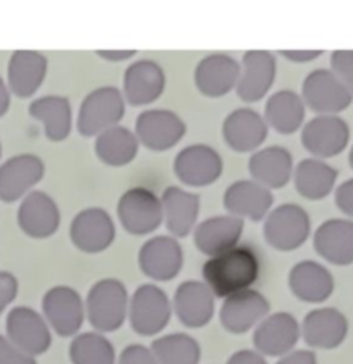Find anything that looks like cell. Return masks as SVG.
Wrapping results in <instances>:
<instances>
[{
  "label": "cell",
  "mask_w": 353,
  "mask_h": 364,
  "mask_svg": "<svg viewBox=\"0 0 353 364\" xmlns=\"http://www.w3.org/2000/svg\"><path fill=\"white\" fill-rule=\"evenodd\" d=\"M202 277L212 295L228 299L250 290V287L259 280L261 257L249 245H234L207 259Z\"/></svg>",
  "instance_id": "obj_1"
},
{
  "label": "cell",
  "mask_w": 353,
  "mask_h": 364,
  "mask_svg": "<svg viewBox=\"0 0 353 364\" xmlns=\"http://www.w3.org/2000/svg\"><path fill=\"white\" fill-rule=\"evenodd\" d=\"M126 114V100L121 88L105 85L92 90L81 102L76 128L80 135L92 139L105 129L117 127Z\"/></svg>",
  "instance_id": "obj_2"
},
{
  "label": "cell",
  "mask_w": 353,
  "mask_h": 364,
  "mask_svg": "<svg viewBox=\"0 0 353 364\" xmlns=\"http://www.w3.org/2000/svg\"><path fill=\"white\" fill-rule=\"evenodd\" d=\"M300 97L315 116H340L353 104V95L348 88L327 68L308 73L302 83Z\"/></svg>",
  "instance_id": "obj_3"
},
{
  "label": "cell",
  "mask_w": 353,
  "mask_h": 364,
  "mask_svg": "<svg viewBox=\"0 0 353 364\" xmlns=\"http://www.w3.org/2000/svg\"><path fill=\"white\" fill-rule=\"evenodd\" d=\"M312 221L300 204L286 202L271 209L264 220V235L278 250H295L310 237Z\"/></svg>",
  "instance_id": "obj_4"
},
{
  "label": "cell",
  "mask_w": 353,
  "mask_h": 364,
  "mask_svg": "<svg viewBox=\"0 0 353 364\" xmlns=\"http://www.w3.org/2000/svg\"><path fill=\"white\" fill-rule=\"evenodd\" d=\"M119 223L131 235H148L164 223L161 197L145 187L126 190L116 205Z\"/></svg>",
  "instance_id": "obj_5"
},
{
  "label": "cell",
  "mask_w": 353,
  "mask_h": 364,
  "mask_svg": "<svg viewBox=\"0 0 353 364\" xmlns=\"http://www.w3.org/2000/svg\"><path fill=\"white\" fill-rule=\"evenodd\" d=\"M173 171L185 187L205 188L221 178L224 163L212 145L193 144L176 154Z\"/></svg>",
  "instance_id": "obj_6"
},
{
  "label": "cell",
  "mask_w": 353,
  "mask_h": 364,
  "mask_svg": "<svg viewBox=\"0 0 353 364\" xmlns=\"http://www.w3.org/2000/svg\"><path fill=\"white\" fill-rule=\"evenodd\" d=\"M303 149L315 159H331L350 145V124L342 116H314L302 127Z\"/></svg>",
  "instance_id": "obj_7"
},
{
  "label": "cell",
  "mask_w": 353,
  "mask_h": 364,
  "mask_svg": "<svg viewBox=\"0 0 353 364\" xmlns=\"http://www.w3.org/2000/svg\"><path fill=\"white\" fill-rule=\"evenodd\" d=\"M135 135L148 151L164 152L185 139L186 123L171 109H145L136 118Z\"/></svg>",
  "instance_id": "obj_8"
},
{
  "label": "cell",
  "mask_w": 353,
  "mask_h": 364,
  "mask_svg": "<svg viewBox=\"0 0 353 364\" xmlns=\"http://www.w3.org/2000/svg\"><path fill=\"white\" fill-rule=\"evenodd\" d=\"M45 176V163L36 154H18L0 164V200H23Z\"/></svg>",
  "instance_id": "obj_9"
},
{
  "label": "cell",
  "mask_w": 353,
  "mask_h": 364,
  "mask_svg": "<svg viewBox=\"0 0 353 364\" xmlns=\"http://www.w3.org/2000/svg\"><path fill=\"white\" fill-rule=\"evenodd\" d=\"M237 94L245 104H255L271 92L276 82L278 63L276 54L269 50H249L239 63Z\"/></svg>",
  "instance_id": "obj_10"
},
{
  "label": "cell",
  "mask_w": 353,
  "mask_h": 364,
  "mask_svg": "<svg viewBox=\"0 0 353 364\" xmlns=\"http://www.w3.org/2000/svg\"><path fill=\"white\" fill-rule=\"evenodd\" d=\"M165 71L157 60L140 59L129 64L123 78V97L126 104L135 107L157 102L165 92Z\"/></svg>",
  "instance_id": "obj_11"
},
{
  "label": "cell",
  "mask_w": 353,
  "mask_h": 364,
  "mask_svg": "<svg viewBox=\"0 0 353 364\" xmlns=\"http://www.w3.org/2000/svg\"><path fill=\"white\" fill-rule=\"evenodd\" d=\"M87 311L95 328L102 331L119 328L128 311V294L123 283L117 280L97 283L88 295Z\"/></svg>",
  "instance_id": "obj_12"
},
{
  "label": "cell",
  "mask_w": 353,
  "mask_h": 364,
  "mask_svg": "<svg viewBox=\"0 0 353 364\" xmlns=\"http://www.w3.org/2000/svg\"><path fill=\"white\" fill-rule=\"evenodd\" d=\"M269 136V127L261 112L249 106L238 107L226 116L222 123V139L231 151L254 154Z\"/></svg>",
  "instance_id": "obj_13"
},
{
  "label": "cell",
  "mask_w": 353,
  "mask_h": 364,
  "mask_svg": "<svg viewBox=\"0 0 353 364\" xmlns=\"http://www.w3.org/2000/svg\"><path fill=\"white\" fill-rule=\"evenodd\" d=\"M222 204L228 214L239 220L264 221L274 205V193L251 178L238 180L226 188Z\"/></svg>",
  "instance_id": "obj_14"
},
{
  "label": "cell",
  "mask_w": 353,
  "mask_h": 364,
  "mask_svg": "<svg viewBox=\"0 0 353 364\" xmlns=\"http://www.w3.org/2000/svg\"><path fill=\"white\" fill-rule=\"evenodd\" d=\"M71 240L83 252H102L116 238V225L105 209L87 208L71 221Z\"/></svg>",
  "instance_id": "obj_15"
},
{
  "label": "cell",
  "mask_w": 353,
  "mask_h": 364,
  "mask_svg": "<svg viewBox=\"0 0 353 364\" xmlns=\"http://www.w3.org/2000/svg\"><path fill=\"white\" fill-rule=\"evenodd\" d=\"M239 71V63L231 55L209 54L195 68V87L202 95L219 99L237 90Z\"/></svg>",
  "instance_id": "obj_16"
},
{
  "label": "cell",
  "mask_w": 353,
  "mask_h": 364,
  "mask_svg": "<svg viewBox=\"0 0 353 364\" xmlns=\"http://www.w3.org/2000/svg\"><path fill=\"white\" fill-rule=\"evenodd\" d=\"M18 225L31 238L52 237L60 226L58 202L43 190H33L19 204Z\"/></svg>",
  "instance_id": "obj_17"
},
{
  "label": "cell",
  "mask_w": 353,
  "mask_h": 364,
  "mask_svg": "<svg viewBox=\"0 0 353 364\" xmlns=\"http://www.w3.org/2000/svg\"><path fill=\"white\" fill-rule=\"evenodd\" d=\"M48 73V59L38 50H16L7 64V88L19 99H30L40 90Z\"/></svg>",
  "instance_id": "obj_18"
},
{
  "label": "cell",
  "mask_w": 353,
  "mask_h": 364,
  "mask_svg": "<svg viewBox=\"0 0 353 364\" xmlns=\"http://www.w3.org/2000/svg\"><path fill=\"white\" fill-rule=\"evenodd\" d=\"M293 156L281 145H267L255 151L249 159L251 180L273 190L285 188L293 176Z\"/></svg>",
  "instance_id": "obj_19"
},
{
  "label": "cell",
  "mask_w": 353,
  "mask_h": 364,
  "mask_svg": "<svg viewBox=\"0 0 353 364\" xmlns=\"http://www.w3.org/2000/svg\"><path fill=\"white\" fill-rule=\"evenodd\" d=\"M131 325L138 333L153 335L168 325L171 316V304L161 289L153 285H143L133 295L129 306Z\"/></svg>",
  "instance_id": "obj_20"
},
{
  "label": "cell",
  "mask_w": 353,
  "mask_h": 364,
  "mask_svg": "<svg viewBox=\"0 0 353 364\" xmlns=\"http://www.w3.org/2000/svg\"><path fill=\"white\" fill-rule=\"evenodd\" d=\"M348 330V319L342 311L335 307H320L310 311L303 319V338L315 349H336L344 342Z\"/></svg>",
  "instance_id": "obj_21"
},
{
  "label": "cell",
  "mask_w": 353,
  "mask_h": 364,
  "mask_svg": "<svg viewBox=\"0 0 353 364\" xmlns=\"http://www.w3.org/2000/svg\"><path fill=\"white\" fill-rule=\"evenodd\" d=\"M314 247L331 264H353V220L331 218L320 223L314 233Z\"/></svg>",
  "instance_id": "obj_22"
},
{
  "label": "cell",
  "mask_w": 353,
  "mask_h": 364,
  "mask_svg": "<svg viewBox=\"0 0 353 364\" xmlns=\"http://www.w3.org/2000/svg\"><path fill=\"white\" fill-rule=\"evenodd\" d=\"M162 216L169 232L176 237H186L197 226L200 214V196L183 187L171 185L161 196Z\"/></svg>",
  "instance_id": "obj_23"
},
{
  "label": "cell",
  "mask_w": 353,
  "mask_h": 364,
  "mask_svg": "<svg viewBox=\"0 0 353 364\" xmlns=\"http://www.w3.org/2000/svg\"><path fill=\"white\" fill-rule=\"evenodd\" d=\"M9 341L28 355L45 353L50 346V331L45 321L30 307H16L7 316Z\"/></svg>",
  "instance_id": "obj_24"
},
{
  "label": "cell",
  "mask_w": 353,
  "mask_h": 364,
  "mask_svg": "<svg viewBox=\"0 0 353 364\" xmlns=\"http://www.w3.org/2000/svg\"><path fill=\"white\" fill-rule=\"evenodd\" d=\"M338 175V169L327 161L307 157L295 166L291 180H293L295 190L300 197L317 202L335 192Z\"/></svg>",
  "instance_id": "obj_25"
},
{
  "label": "cell",
  "mask_w": 353,
  "mask_h": 364,
  "mask_svg": "<svg viewBox=\"0 0 353 364\" xmlns=\"http://www.w3.org/2000/svg\"><path fill=\"white\" fill-rule=\"evenodd\" d=\"M307 107L298 92L283 88L274 92L266 100L264 119L269 129H274L279 135H293L305 124Z\"/></svg>",
  "instance_id": "obj_26"
},
{
  "label": "cell",
  "mask_w": 353,
  "mask_h": 364,
  "mask_svg": "<svg viewBox=\"0 0 353 364\" xmlns=\"http://www.w3.org/2000/svg\"><path fill=\"white\" fill-rule=\"evenodd\" d=\"M245 221L231 214L222 216L207 218L195 226V244L200 252L207 256H216L219 252L238 245L239 238L243 235Z\"/></svg>",
  "instance_id": "obj_27"
},
{
  "label": "cell",
  "mask_w": 353,
  "mask_h": 364,
  "mask_svg": "<svg viewBox=\"0 0 353 364\" xmlns=\"http://www.w3.org/2000/svg\"><path fill=\"white\" fill-rule=\"evenodd\" d=\"M183 250L180 242L173 237H156L140 250V266L153 280H171L180 273Z\"/></svg>",
  "instance_id": "obj_28"
},
{
  "label": "cell",
  "mask_w": 353,
  "mask_h": 364,
  "mask_svg": "<svg viewBox=\"0 0 353 364\" xmlns=\"http://www.w3.org/2000/svg\"><path fill=\"white\" fill-rule=\"evenodd\" d=\"M35 121L43 124L47 140L59 144L69 139L72 132L71 100L64 95H43L35 99L28 107Z\"/></svg>",
  "instance_id": "obj_29"
},
{
  "label": "cell",
  "mask_w": 353,
  "mask_h": 364,
  "mask_svg": "<svg viewBox=\"0 0 353 364\" xmlns=\"http://www.w3.org/2000/svg\"><path fill=\"white\" fill-rule=\"evenodd\" d=\"M290 287L298 299L319 304L335 292V278L326 266L315 261H302L291 269Z\"/></svg>",
  "instance_id": "obj_30"
},
{
  "label": "cell",
  "mask_w": 353,
  "mask_h": 364,
  "mask_svg": "<svg viewBox=\"0 0 353 364\" xmlns=\"http://www.w3.org/2000/svg\"><path fill=\"white\" fill-rule=\"evenodd\" d=\"M140 141H138L135 132L129 128L117 124L100 135L95 136V156L100 163L111 168H123L131 164L140 152Z\"/></svg>",
  "instance_id": "obj_31"
},
{
  "label": "cell",
  "mask_w": 353,
  "mask_h": 364,
  "mask_svg": "<svg viewBox=\"0 0 353 364\" xmlns=\"http://www.w3.org/2000/svg\"><path fill=\"white\" fill-rule=\"evenodd\" d=\"M43 309L50 325L60 335H72L83 323V302L80 295L67 287L48 290L43 299Z\"/></svg>",
  "instance_id": "obj_32"
},
{
  "label": "cell",
  "mask_w": 353,
  "mask_h": 364,
  "mask_svg": "<svg viewBox=\"0 0 353 364\" xmlns=\"http://www.w3.org/2000/svg\"><path fill=\"white\" fill-rule=\"evenodd\" d=\"M300 338V325L288 313L273 314L255 331V347L264 354L281 355L290 353Z\"/></svg>",
  "instance_id": "obj_33"
},
{
  "label": "cell",
  "mask_w": 353,
  "mask_h": 364,
  "mask_svg": "<svg viewBox=\"0 0 353 364\" xmlns=\"http://www.w3.org/2000/svg\"><path fill=\"white\" fill-rule=\"evenodd\" d=\"M269 302L255 290H245L226 299L221 311L222 325L233 333H243L266 316Z\"/></svg>",
  "instance_id": "obj_34"
},
{
  "label": "cell",
  "mask_w": 353,
  "mask_h": 364,
  "mask_svg": "<svg viewBox=\"0 0 353 364\" xmlns=\"http://www.w3.org/2000/svg\"><path fill=\"white\" fill-rule=\"evenodd\" d=\"M174 307L186 326H204L212 318L214 295L205 283L186 282L178 289Z\"/></svg>",
  "instance_id": "obj_35"
},
{
  "label": "cell",
  "mask_w": 353,
  "mask_h": 364,
  "mask_svg": "<svg viewBox=\"0 0 353 364\" xmlns=\"http://www.w3.org/2000/svg\"><path fill=\"white\" fill-rule=\"evenodd\" d=\"M153 355L159 364H197L198 343L188 335H169L153 342Z\"/></svg>",
  "instance_id": "obj_36"
},
{
  "label": "cell",
  "mask_w": 353,
  "mask_h": 364,
  "mask_svg": "<svg viewBox=\"0 0 353 364\" xmlns=\"http://www.w3.org/2000/svg\"><path fill=\"white\" fill-rule=\"evenodd\" d=\"M75 364H114L112 343L99 333H85L71 346Z\"/></svg>",
  "instance_id": "obj_37"
},
{
  "label": "cell",
  "mask_w": 353,
  "mask_h": 364,
  "mask_svg": "<svg viewBox=\"0 0 353 364\" xmlns=\"http://www.w3.org/2000/svg\"><path fill=\"white\" fill-rule=\"evenodd\" d=\"M330 70L342 80V83L353 95V50L332 52Z\"/></svg>",
  "instance_id": "obj_38"
},
{
  "label": "cell",
  "mask_w": 353,
  "mask_h": 364,
  "mask_svg": "<svg viewBox=\"0 0 353 364\" xmlns=\"http://www.w3.org/2000/svg\"><path fill=\"white\" fill-rule=\"evenodd\" d=\"M0 364H35V359L18 349L9 338L0 337Z\"/></svg>",
  "instance_id": "obj_39"
},
{
  "label": "cell",
  "mask_w": 353,
  "mask_h": 364,
  "mask_svg": "<svg viewBox=\"0 0 353 364\" xmlns=\"http://www.w3.org/2000/svg\"><path fill=\"white\" fill-rule=\"evenodd\" d=\"M335 202L336 208L348 216V220L353 218V178H348L335 188Z\"/></svg>",
  "instance_id": "obj_40"
},
{
  "label": "cell",
  "mask_w": 353,
  "mask_h": 364,
  "mask_svg": "<svg viewBox=\"0 0 353 364\" xmlns=\"http://www.w3.org/2000/svg\"><path fill=\"white\" fill-rule=\"evenodd\" d=\"M119 364H159L156 355L141 346H131L121 355Z\"/></svg>",
  "instance_id": "obj_41"
},
{
  "label": "cell",
  "mask_w": 353,
  "mask_h": 364,
  "mask_svg": "<svg viewBox=\"0 0 353 364\" xmlns=\"http://www.w3.org/2000/svg\"><path fill=\"white\" fill-rule=\"evenodd\" d=\"M18 294V282L11 273H0V313L14 301Z\"/></svg>",
  "instance_id": "obj_42"
},
{
  "label": "cell",
  "mask_w": 353,
  "mask_h": 364,
  "mask_svg": "<svg viewBox=\"0 0 353 364\" xmlns=\"http://www.w3.org/2000/svg\"><path fill=\"white\" fill-rule=\"evenodd\" d=\"M322 50H281L279 55L290 60L293 64H307L312 63V60L319 59L322 55Z\"/></svg>",
  "instance_id": "obj_43"
},
{
  "label": "cell",
  "mask_w": 353,
  "mask_h": 364,
  "mask_svg": "<svg viewBox=\"0 0 353 364\" xmlns=\"http://www.w3.org/2000/svg\"><path fill=\"white\" fill-rule=\"evenodd\" d=\"M278 364H317V358L310 350H296L285 355Z\"/></svg>",
  "instance_id": "obj_44"
},
{
  "label": "cell",
  "mask_w": 353,
  "mask_h": 364,
  "mask_svg": "<svg viewBox=\"0 0 353 364\" xmlns=\"http://www.w3.org/2000/svg\"><path fill=\"white\" fill-rule=\"evenodd\" d=\"M97 55L107 63H124V60L135 58L136 50H99Z\"/></svg>",
  "instance_id": "obj_45"
},
{
  "label": "cell",
  "mask_w": 353,
  "mask_h": 364,
  "mask_svg": "<svg viewBox=\"0 0 353 364\" xmlns=\"http://www.w3.org/2000/svg\"><path fill=\"white\" fill-rule=\"evenodd\" d=\"M228 364H266V361L259 354L250 353V350H241L229 359Z\"/></svg>",
  "instance_id": "obj_46"
},
{
  "label": "cell",
  "mask_w": 353,
  "mask_h": 364,
  "mask_svg": "<svg viewBox=\"0 0 353 364\" xmlns=\"http://www.w3.org/2000/svg\"><path fill=\"white\" fill-rule=\"evenodd\" d=\"M9 107H11V92L9 88H7L6 80L0 76V118H4V116L7 114Z\"/></svg>",
  "instance_id": "obj_47"
},
{
  "label": "cell",
  "mask_w": 353,
  "mask_h": 364,
  "mask_svg": "<svg viewBox=\"0 0 353 364\" xmlns=\"http://www.w3.org/2000/svg\"><path fill=\"white\" fill-rule=\"evenodd\" d=\"M348 163H350V168L353 169V145L350 149V154H348Z\"/></svg>",
  "instance_id": "obj_48"
},
{
  "label": "cell",
  "mask_w": 353,
  "mask_h": 364,
  "mask_svg": "<svg viewBox=\"0 0 353 364\" xmlns=\"http://www.w3.org/2000/svg\"><path fill=\"white\" fill-rule=\"evenodd\" d=\"M0 159H2V144H0Z\"/></svg>",
  "instance_id": "obj_49"
}]
</instances>
